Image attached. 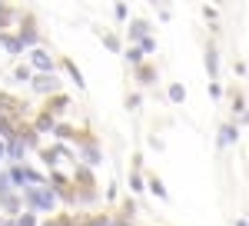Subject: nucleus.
Masks as SVG:
<instances>
[{"mask_svg":"<svg viewBox=\"0 0 249 226\" xmlns=\"http://www.w3.org/2000/svg\"><path fill=\"white\" fill-rule=\"evenodd\" d=\"M103 43H107L110 50H120V40H116V37H103Z\"/></svg>","mask_w":249,"mask_h":226,"instance_id":"nucleus-24","label":"nucleus"},{"mask_svg":"<svg viewBox=\"0 0 249 226\" xmlns=\"http://www.w3.org/2000/svg\"><path fill=\"white\" fill-rule=\"evenodd\" d=\"M30 60H34V67H37V70H43V74L53 67V56L47 54V50H34V54H30Z\"/></svg>","mask_w":249,"mask_h":226,"instance_id":"nucleus-3","label":"nucleus"},{"mask_svg":"<svg viewBox=\"0 0 249 226\" xmlns=\"http://www.w3.org/2000/svg\"><path fill=\"white\" fill-rule=\"evenodd\" d=\"M130 37L133 40H146V23H143V20H133V23H130Z\"/></svg>","mask_w":249,"mask_h":226,"instance_id":"nucleus-6","label":"nucleus"},{"mask_svg":"<svg viewBox=\"0 0 249 226\" xmlns=\"http://www.w3.org/2000/svg\"><path fill=\"white\" fill-rule=\"evenodd\" d=\"M53 130H57L60 140H70V136H73V130H70V127H53Z\"/></svg>","mask_w":249,"mask_h":226,"instance_id":"nucleus-21","label":"nucleus"},{"mask_svg":"<svg viewBox=\"0 0 249 226\" xmlns=\"http://www.w3.org/2000/svg\"><path fill=\"white\" fill-rule=\"evenodd\" d=\"M136 74H140V80H153V70H150V67H140Z\"/></svg>","mask_w":249,"mask_h":226,"instance_id":"nucleus-23","label":"nucleus"},{"mask_svg":"<svg viewBox=\"0 0 249 226\" xmlns=\"http://www.w3.org/2000/svg\"><path fill=\"white\" fill-rule=\"evenodd\" d=\"M7 150H10V156H14V160H20V156H23V150H27V147H23V140H20L17 133H14V136H10V140H7Z\"/></svg>","mask_w":249,"mask_h":226,"instance_id":"nucleus-4","label":"nucleus"},{"mask_svg":"<svg viewBox=\"0 0 249 226\" xmlns=\"http://www.w3.org/2000/svg\"><path fill=\"white\" fill-rule=\"evenodd\" d=\"M27 193V203L34 209H50L53 207V193L50 189H43V187H30V189H23Z\"/></svg>","mask_w":249,"mask_h":226,"instance_id":"nucleus-1","label":"nucleus"},{"mask_svg":"<svg viewBox=\"0 0 249 226\" xmlns=\"http://www.w3.org/2000/svg\"><path fill=\"white\" fill-rule=\"evenodd\" d=\"M183 96H186V90H183L179 83H173V87H170V100H173V103H179Z\"/></svg>","mask_w":249,"mask_h":226,"instance_id":"nucleus-11","label":"nucleus"},{"mask_svg":"<svg viewBox=\"0 0 249 226\" xmlns=\"http://www.w3.org/2000/svg\"><path fill=\"white\" fill-rule=\"evenodd\" d=\"M17 226H37V220H34V213H23L17 220Z\"/></svg>","mask_w":249,"mask_h":226,"instance_id":"nucleus-20","label":"nucleus"},{"mask_svg":"<svg viewBox=\"0 0 249 226\" xmlns=\"http://www.w3.org/2000/svg\"><path fill=\"white\" fill-rule=\"evenodd\" d=\"M17 80H30V70L27 67H17Z\"/></svg>","mask_w":249,"mask_h":226,"instance_id":"nucleus-25","label":"nucleus"},{"mask_svg":"<svg viewBox=\"0 0 249 226\" xmlns=\"http://www.w3.org/2000/svg\"><path fill=\"white\" fill-rule=\"evenodd\" d=\"M37 127H40V130H53V116H50V113H43V116L37 120Z\"/></svg>","mask_w":249,"mask_h":226,"instance_id":"nucleus-16","label":"nucleus"},{"mask_svg":"<svg viewBox=\"0 0 249 226\" xmlns=\"http://www.w3.org/2000/svg\"><path fill=\"white\" fill-rule=\"evenodd\" d=\"M3 196H10V176L7 173H0V200Z\"/></svg>","mask_w":249,"mask_h":226,"instance_id":"nucleus-13","label":"nucleus"},{"mask_svg":"<svg viewBox=\"0 0 249 226\" xmlns=\"http://www.w3.org/2000/svg\"><path fill=\"white\" fill-rule=\"evenodd\" d=\"M83 156H87V163H90V167H96V163H100V153H96V147H90V143L83 147Z\"/></svg>","mask_w":249,"mask_h":226,"instance_id":"nucleus-9","label":"nucleus"},{"mask_svg":"<svg viewBox=\"0 0 249 226\" xmlns=\"http://www.w3.org/2000/svg\"><path fill=\"white\" fill-rule=\"evenodd\" d=\"M232 110L239 113V116H243V110H246V100H243V96H239V94L232 96Z\"/></svg>","mask_w":249,"mask_h":226,"instance_id":"nucleus-19","label":"nucleus"},{"mask_svg":"<svg viewBox=\"0 0 249 226\" xmlns=\"http://www.w3.org/2000/svg\"><path fill=\"white\" fill-rule=\"evenodd\" d=\"M67 70H70V76H73V80H77V87H83V74L77 70V63H70V60H67Z\"/></svg>","mask_w":249,"mask_h":226,"instance_id":"nucleus-15","label":"nucleus"},{"mask_svg":"<svg viewBox=\"0 0 249 226\" xmlns=\"http://www.w3.org/2000/svg\"><path fill=\"white\" fill-rule=\"evenodd\" d=\"M236 226H246V220H236Z\"/></svg>","mask_w":249,"mask_h":226,"instance_id":"nucleus-27","label":"nucleus"},{"mask_svg":"<svg viewBox=\"0 0 249 226\" xmlns=\"http://www.w3.org/2000/svg\"><path fill=\"white\" fill-rule=\"evenodd\" d=\"M7 176H10V183H30V187H43V176H40V173H34V170H23V167H14Z\"/></svg>","mask_w":249,"mask_h":226,"instance_id":"nucleus-2","label":"nucleus"},{"mask_svg":"<svg viewBox=\"0 0 249 226\" xmlns=\"http://www.w3.org/2000/svg\"><path fill=\"white\" fill-rule=\"evenodd\" d=\"M206 70H210V74L216 76V50H213V47L206 50Z\"/></svg>","mask_w":249,"mask_h":226,"instance_id":"nucleus-14","label":"nucleus"},{"mask_svg":"<svg viewBox=\"0 0 249 226\" xmlns=\"http://www.w3.org/2000/svg\"><path fill=\"white\" fill-rule=\"evenodd\" d=\"M34 87H37L40 94H47V90H50V94H53V90H57V80H53V76H37V83H34Z\"/></svg>","mask_w":249,"mask_h":226,"instance_id":"nucleus-5","label":"nucleus"},{"mask_svg":"<svg viewBox=\"0 0 249 226\" xmlns=\"http://www.w3.org/2000/svg\"><path fill=\"white\" fill-rule=\"evenodd\" d=\"M0 136H3V140H10V136H14V127H10V120H7L3 113H0Z\"/></svg>","mask_w":249,"mask_h":226,"instance_id":"nucleus-10","label":"nucleus"},{"mask_svg":"<svg viewBox=\"0 0 249 226\" xmlns=\"http://www.w3.org/2000/svg\"><path fill=\"white\" fill-rule=\"evenodd\" d=\"M20 47H23V43H37V30H34V27H27V30H20V40H17Z\"/></svg>","mask_w":249,"mask_h":226,"instance_id":"nucleus-8","label":"nucleus"},{"mask_svg":"<svg viewBox=\"0 0 249 226\" xmlns=\"http://www.w3.org/2000/svg\"><path fill=\"white\" fill-rule=\"evenodd\" d=\"M126 60H130L133 67H140V60H143V50H140V47H133V50L126 54Z\"/></svg>","mask_w":249,"mask_h":226,"instance_id":"nucleus-17","label":"nucleus"},{"mask_svg":"<svg viewBox=\"0 0 249 226\" xmlns=\"http://www.w3.org/2000/svg\"><path fill=\"white\" fill-rule=\"evenodd\" d=\"M3 156H7V147H3V143H0V160H3Z\"/></svg>","mask_w":249,"mask_h":226,"instance_id":"nucleus-26","label":"nucleus"},{"mask_svg":"<svg viewBox=\"0 0 249 226\" xmlns=\"http://www.w3.org/2000/svg\"><path fill=\"white\" fill-rule=\"evenodd\" d=\"M0 40H3V47H7L10 54H20V43H17L14 37H0Z\"/></svg>","mask_w":249,"mask_h":226,"instance_id":"nucleus-18","label":"nucleus"},{"mask_svg":"<svg viewBox=\"0 0 249 226\" xmlns=\"http://www.w3.org/2000/svg\"><path fill=\"white\" fill-rule=\"evenodd\" d=\"M43 226H73V223H70V220L63 216V220H47V223H43Z\"/></svg>","mask_w":249,"mask_h":226,"instance_id":"nucleus-22","label":"nucleus"},{"mask_svg":"<svg viewBox=\"0 0 249 226\" xmlns=\"http://www.w3.org/2000/svg\"><path fill=\"white\" fill-rule=\"evenodd\" d=\"M236 140H239V130L236 127H223L219 130V143H236Z\"/></svg>","mask_w":249,"mask_h":226,"instance_id":"nucleus-7","label":"nucleus"},{"mask_svg":"<svg viewBox=\"0 0 249 226\" xmlns=\"http://www.w3.org/2000/svg\"><path fill=\"white\" fill-rule=\"evenodd\" d=\"M150 189H153V193H156V196H160V200H166V187H163V183H160L156 176H153V180H150Z\"/></svg>","mask_w":249,"mask_h":226,"instance_id":"nucleus-12","label":"nucleus"}]
</instances>
